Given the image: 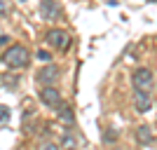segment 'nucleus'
I'll list each match as a JSON object with an SVG mask.
<instances>
[{"label":"nucleus","instance_id":"f257e3e1","mask_svg":"<svg viewBox=\"0 0 157 150\" xmlns=\"http://www.w3.org/2000/svg\"><path fill=\"white\" fill-rule=\"evenodd\" d=\"M2 63L12 71H24L28 63H31V54L24 45H10L2 52Z\"/></svg>","mask_w":157,"mask_h":150},{"label":"nucleus","instance_id":"f03ea898","mask_svg":"<svg viewBox=\"0 0 157 150\" xmlns=\"http://www.w3.org/2000/svg\"><path fill=\"white\" fill-rule=\"evenodd\" d=\"M131 87H134V91H152V87H155L152 71L150 68H136L131 73Z\"/></svg>","mask_w":157,"mask_h":150},{"label":"nucleus","instance_id":"7ed1b4c3","mask_svg":"<svg viewBox=\"0 0 157 150\" xmlns=\"http://www.w3.org/2000/svg\"><path fill=\"white\" fill-rule=\"evenodd\" d=\"M45 40H47V45L54 47L56 52H66V49L71 47V35L66 31H61V28H52V31L45 35Z\"/></svg>","mask_w":157,"mask_h":150},{"label":"nucleus","instance_id":"20e7f679","mask_svg":"<svg viewBox=\"0 0 157 150\" xmlns=\"http://www.w3.org/2000/svg\"><path fill=\"white\" fill-rule=\"evenodd\" d=\"M59 78H61V68L56 63H47L45 68H40L38 71V82L42 87H54L56 82H59Z\"/></svg>","mask_w":157,"mask_h":150},{"label":"nucleus","instance_id":"39448f33","mask_svg":"<svg viewBox=\"0 0 157 150\" xmlns=\"http://www.w3.org/2000/svg\"><path fill=\"white\" fill-rule=\"evenodd\" d=\"M40 17L45 21H56L63 17V7L59 5V0H40Z\"/></svg>","mask_w":157,"mask_h":150},{"label":"nucleus","instance_id":"423d86ee","mask_svg":"<svg viewBox=\"0 0 157 150\" xmlns=\"http://www.w3.org/2000/svg\"><path fill=\"white\" fill-rule=\"evenodd\" d=\"M40 101H42L47 108H52V110H56V108L63 103V98H61V94H59L56 87H42V91H40Z\"/></svg>","mask_w":157,"mask_h":150},{"label":"nucleus","instance_id":"0eeeda50","mask_svg":"<svg viewBox=\"0 0 157 150\" xmlns=\"http://www.w3.org/2000/svg\"><path fill=\"white\" fill-rule=\"evenodd\" d=\"M134 108L136 113H148L152 108V91H134Z\"/></svg>","mask_w":157,"mask_h":150},{"label":"nucleus","instance_id":"6e6552de","mask_svg":"<svg viewBox=\"0 0 157 150\" xmlns=\"http://www.w3.org/2000/svg\"><path fill=\"white\" fill-rule=\"evenodd\" d=\"M59 148L61 150H75L78 148V138L73 136V131H71V127L61 134V141H59Z\"/></svg>","mask_w":157,"mask_h":150},{"label":"nucleus","instance_id":"1a4fd4ad","mask_svg":"<svg viewBox=\"0 0 157 150\" xmlns=\"http://www.w3.org/2000/svg\"><path fill=\"white\" fill-rule=\"evenodd\" d=\"M136 141L141 145H150L152 143V129L148 127V124H141L136 129Z\"/></svg>","mask_w":157,"mask_h":150},{"label":"nucleus","instance_id":"9d476101","mask_svg":"<svg viewBox=\"0 0 157 150\" xmlns=\"http://www.w3.org/2000/svg\"><path fill=\"white\" fill-rule=\"evenodd\" d=\"M56 113H59V120L66 124V127H73V122H75V117H73V110H71V106H66L61 103L59 108H56Z\"/></svg>","mask_w":157,"mask_h":150},{"label":"nucleus","instance_id":"9b49d317","mask_svg":"<svg viewBox=\"0 0 157 150\" xmlns=\"http://www.w3.org/2000/svg\"><path fill=\"white\" fill-rule=\"evenodd\" d=\"M10 117H12V113H10V108L0 103V122H7Z\"/></svg>","mask_w":157,"mask_h":150},{"label":"nucleus","instance_id":"f8f14e48","mask_svg":"<svg viewBox=\"0 0 157 150\" xmlns=\"http://www.w3.org/2000/svg\"><path fill=\"white\" fill-rule=\"evenodd\" d=\"M40 150H61V148L54 141H45V143H40Z\"/></svg>","mask_w":157,"mask_h":150},{"label":"nucleus","instance_id":"ddd939ff","mask_svg":"<svg viewBox=\"0 0 157 150\" xmlns=\"http://www.w3.org/2000/svg\"><path fill=\"white\" fill-rule=\"evenodd\" d=\"M35 56H38L40 61H45V63H49V59H52V54H49V52H45V49H40V52L35 54Z\"/></svg>","mask_w":157,"mask_h":150},{"label":"nucleus","instance_id":"4468645a","mask_svg":"<svg viewBox=\"0 0 157 150\" xmlns=\"http://www.w3.org/2000/svg\"><path fill=\"white\" fill-rule=\"evenodd\" d=\"M115 138H117V134H115L113 129H108V131L103 134V141H105V143H110V141H115Z\"/></svg>","mask_w":157,"mask_h":150},{"label":"nucleus","instance_id":"2eb2a0df","mask_svg":"<svg viewBox=\"0 0 157 150\" xmlns=\"http://www.w3.org/2000/svg\"><path fill=\"white\" fill-rule=\"evenodd\" d=\"M7 14V0H0V17Z\"/></svg>","mask_w":157,"mask_h":150},{"label":"nucleus","instance_id":"dca6fc26","mask_svg":"<svg viewBox=\"0 0 157 150\" xmlns=\"http://www.w3.org/2000/svg\"><path fill=\"white\" fill-rule=\"evenodd\" d=\"M10 42V35H0V47H5Z\"/></svg>","mask_w":157,"mask_h":150},{"label":"nucleus","instance_id":"f3484780","mask_svg":"<svg viewBox=\"0 0 157 150\" xmlns=\"http://www.w3.org/2000/svg\"><path fill=\"white\" fill-rule=\"evenodd\" d=\"M19 2H26V0H19Z\"/></svg>","mask_w":157,"mask_h":150},{"label":"nucleus","instance_id":"a211bd4d","mask_svg":"<svg viewBox=\"0 0 157 150\" xmlns=\"http://www.w3.org/2000/svg\"><path fill=\"white\" fill-rule=\"evenodd\" d=\"M152 2H157V0H152Z\"/></svg>","mask_w":157,"mask_h":150}]
</instances>
